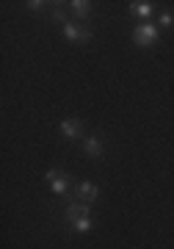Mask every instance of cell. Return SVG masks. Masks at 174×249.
Segmentation results:
<instances>
[{
  "instance_id": "7",
  "label": "cell",
  "mask_w": 174,
  "mask_h": 249,
  "mask_svg": "<svg viewBox=\"0 0 174 249\" xmlns=\"http://www.w3.org/2000/svg\"><path fill=\"white\" fill-rule=\"evenodd\" d=\"M67 6H70V14L78 19V22H86V19L91 17V11H94V3H91V0H70Z\"/></svg>"
},
{
  "instance_id": "5",
  "label": "cell",
  "mask_w": 174,
  "mask_h": 249,
  "mask_svg": "<svg viewBox=\"0 0 174 249\" xmlns=\"http://www.w3.org/2000/svg\"><path fill=\"white\" fill-rule=\"evenodd\" d=\"M83 216H91V205L88 202H67V208H64V213H61V219L67 224H72V222H78V219H83Z\"/></svg>"
},
{
  "instance_id": "11",
  "label": "cell",
  "mask_w": 174,
  "mask_h": 249,
  "mask_svg": "<svg viewBox=\"0 0 174 249\" xmlns=\"http://www.w3.org/2000/svg\"><path fill=\"white\" fill-rule=\"evenodd\" d=\"M72 230L75 232H91L94 230V219H91V216H83L78 222H72Z\"/></svg>"
},
{
  "instance_id": "4",
  "label": "cell",
  "mask_w": 174,
  "mask_h": 249,
  "mask_svg": "<svg viewBox=\"0 0 174 249\" xmlns=\"http://www.w3.org/2000/svg\"><path fill=\"white\" fill-rule=\"evenodd\" d=\"M58 133H61V139H67V142L80 139V133H83V119H80V116H67V119H61V122H58Z\"/></svg>"
},
{
  "instance_id": "12",
  "label": "cell",
  "mask_w": 174,
  "mask_h": 249,
  "mask_svg": "<svg viewBox=\"0 0 174 249\" xmlns=\"http://www.w3.org/2000/svg\"><path fill=\"white\" fill-rule=\"evenodd\" d=\"M25 9L28 11H39V14H42V11H50L52 9V3H47V0H28Z\"/></svg>"
},
{
  "instance_id": "8",
  "label": "cell",
  "mask_w": 174,
  "mask_h": 249,
  "mask_svg": "<svg viewBox=\"0 0 174 249\" xmlns=\"http://www.w3.org/2000/svg\"><path fill=\"white\" fill-rule=\"evenodd\" d=\"M80 150H83V155H88V158H103L105 144H103V139H100L97 133H91V136H86V139H83Z\"/></svg>"
},
{
  "instance_id": "10",
  "label": "cell",
  "mask_w": 174,
  "mask_h": 249,
  "mask_svg": "<svg viewBox=\"0 0 174 249\" xmlns=\"http://www.w3.org/2000/svg\"><path fill=\"white\" fill-rule=\"evenodd\" d=\"M47 17H50L52 22H58V25H67V22H70V11L64 9L61 3H52V9L47 11Z\"/></svg>"
},
{
  "instance_id": "3",
  "label": "cell",
  "mask_w": 174,
  "mask_h": 249,
  "mask_svg": "<svg viewBox=\"0 0 174 249\" xmlns=\"http://www.w3.org/2000/svg\"><path fill=\"white\" fill-rule=\"evenodd\" d=\"M44 183H50V191L58 196H70V172H61V169H47L44 172Z\"/></svg>"
},
{
  "instance_id": "6",
  "label": "cell",
  "mask_w": 174,
  "mask_h": 249,
  "mask_svg": "<svg viewBox=\"0 0 174 249\" xmlns=\"http://www.w3.org/2000/svg\"><path fill=\"white\" fill-rule=\"evenodd\" d=\"M127 14L130 17H141V19H147L155 14V3H149V0H130L127 3Z\"/></svg>"
},
{
  "instance_id": "1",
  "label": "cell",
  "mask_w": 174,
  "mask_h": 249,
  "mask_svg": "<svg viewBox=\"0 0 174 249\" xmlns=\"http://www.w3.org/2000/svg\"><path fill=\"white\" fill-rule=\"evenodd\" d=\"M133 42L139 47H155L160 42V28L152 25V22H139L133 28Z\"/></svg>"
},
{
  "instance_id": "2",
  "label": "cell",
  "mask_w": 174,
  "mask_h": 249,
  "mask_svg": "<svg viewBox=\"0 0 174 249\" xmlns=\"http://www.w3.org/2000/svg\"><path fill=\"white\" fill-rule=\"evenodd\" d=\"M61 34L67 42H72V45H88L91 39H94V31L88 25H80V22H67V25H61Z\"/></svg>"
},
{
  "instance_id": "9",
  "label": "cell",
  "mask_w": 174,
  "mask_h": 249,
  "mask_svg": "<svg viewBox=\"0 0 174 249\" xmlns=\"http://www.w3.org/2000/svg\"><path fill=\"white\" fill-rule=\"evenodd\" d=\"M75 191H78L80 202H88V205L97 202V196H100V188H97V183H91V180H80Z\"/></svg>"
},
{
  "instance_id": "13",
  "label": "cell",
  "mask_w": 174,
  "mask_h": 249,
  "mask_svg": "<svg viewBox=\"0 0 174 249\" xmlns=\"http://www.w3.org/2000/svg\"><path fill=\"white\" fill-rule=\"evenodd\" d=\"M157 28H174V14L172 11H163V14L157 17Z\"/></svg>"
}]
</instances>
